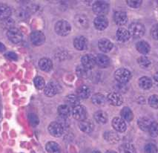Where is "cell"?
Returning a JSON list of instances; mask_svg holds the SVG:
<instances>
[{
    "label": "cell",
    "mask_w": 158,
    "mask_h": 153,
    "mask_svg": "<svg viewBox=\"0 0 158 153\" xmlns=\"http://www.w3.org/2000/svg\"><path fill=\"white\" fill-rule=\"evenodd\" d=\"M145 26L140 23H132L128 28L129 34L135 39L142 37L145 34Z\"/></svg>",
    "instance_id": "cell-1"
},
{
    "label": "cell",
    "mask_w": 158,
    "mask_h": 153,
    "mask_svg": "<svg viewBox=\"0 0 158 153\" xmlns=\"http://www.w3.org/2000/svg\"><path fill=\"white\" fill-rule=\"evenodd\" d=\"M115 80L120 84H126L131 80V74L128 69L121 68L117 69L114 73Z\"/></svg>",
    "instance_id": "cell-2"
},
{
    "label": "cell",
    "mask_w": 158,
    "mask_h": 153,
    "mask_svg": "<svg viewBox=\"0 0 158 153\" xmlns=\"http://www.w3.org/2000/svg\"><path fill=\"white\" fill-rule=\"evenodd\" d=\"M54 29L58 35L65 36L70 34L71 31V26L69 23H68L65 20H60L55 25Z\"/></svg>",
    "instance_id": "cell-3"
},
{
    "label": "cell",
    "mask_w": 158,
    "mask_h": 153,
    "mask_svg": "<svg viewBox=\"0 0 158 153\" xmlns=\"http://www.w3.org/2000/svg\"><path fill=\"white\" fill-rule=\"evenodd\" d=\"M93 11L99 16H104L109 11V5L103 1H97L93 5Z\"/></svg>",
    "instance_id": "cell-4"
},
{
    "label": "cell",
    "mask_w": 158,
    "mask_h": 153,
    "mask_svg": "<svg viewBox=\"0 0 158 153\" xmlns=\"http://www.w3.org/2000/svg\"><path fill=\"white\" fill-rule=\"evenodd\" d=\"M48 131L50 134L54 137H60L64 132V128L60 123L52 122L48 126Z\"/></svg>",
    "instance_id": "cell-5"
},
{
    "label": "cell",
    "mask_w": 158,
    "mask_h": 153,
    "mask_svg": "<svg viewBox=\"0 0 158 153\" xmlns=\"http://www.w3.org/2000/svg\"><path fill=\"white\" fill-rule=\"evenodd\" d=\"M81 62L82 67H84L87 70H90L93 69L94 66L96 65V57L92 54H85L84 56H82Z\"/></svg>",
    "instance_id": "cell-6"
},
{
    "label": "cell",
    "mask_w": 158,
    "mask_h": 153,
    "mask_svg": "<svg viewBox=\"0 0 158 153\" xmlns=\"http://www.w3.org/2000/svg\"><path fill=\"white\" fill-rule=\"evenodd\" d=\"M7 36L10 41L16 44L19 43L23 40V34H22L21 31L15 28L9 29L7 32Z\"/></svg>",
    "instance_id": "cell-7"
},
{
    "label": "cell",
    "mask_w": 158,
    "mask_h": 153,
    "mask_svg": "<svg viewBox=\"0 0 158 153\" xmlns=\"http://www.w3.org/2000/svg\"><path fill=\"white\" fill-rule=\"evenodd\" d=\"M87 112H86L85 108L81 105L74 106L72 110V115L73 118L78 120V121H83L85 119Z\"/></svg>",
    "instance_id": "cell-8"
},
{
    "label": "cell",
    "mask_w": 158,
    "mask_h": 153,
    "mask_svg": "<svg viewBox=\"0 0 158 153\" xmlns=\"http://www.w3.org/2000/svg\"><path fill=\"white\" fill-rule=\"evenodd\" d=\"M31 41L33 45L36 46L41 45L45 41V36L41 31H34L31 34Z\"/></svg>",
    "instance_id": "cell-9"
},
{
    "label": "cell",
    "mask_w": 158,
    "mask_h": 153,
    "mask_svg": "<svg viewBox=\"0 0 158 153\" xmlns=\"http://www.w3.org/2000/svg\"><path fill=\"white\" fill-rule=\"evenodd\" d=\"M107 100L110 104L116 106H120L123 103V99L122 95L120 94L117 93V92H111V93L108 94Z\"/></svg>",
    "instance_id": "cell-10"
},
{
    "label": "cell",
    "mask_w": 158,
    "mask_h": 153,
    "mask_svg": "<svg viewBox=\"0 0 158 153\" xmlns=\"http://www.w3.org/2000/svg\"><path fill=\"white\" fill-rule=\"evenodd\" d=\"M74 23L79 28L85 29L89 27V21L88 17L84 14H78L74 17Z\"/></svg>",
    "instance_id": "cell-11"
},
{
    "label": "cell",
    "mask_w": 158,
    "mask_h": 153,
    "mask_svg": "<svg viewBox=\"0 0 158 153\" xmlns=\"http://www.w3.org/2000/svg\"><path fill=\"white\" fill-rule=\"evenodd\" d=\"M44 91H45V95L48 97H54L60 91V87H59V85L56 84V83L50 82L45 86Z\"/></svg>",
    "instance_id": "cell-12"
},
{
    "label": "cell",
    "mask_w": 158,
    "mask_h": 153,
    "mask_svg": "<svg viewBox=\"0 0 158 153\" xmlns=\"http://www.w3.org/2000/svg\"><path fill=\"white\" fill-rule=\"evenodd\" d=\"M112 126L118 132H124L126 130V123L122 117H114L112 120Z\"/></svg>",
    "instance_id": "cell-13"
},
{
    "label": "cell",
    "mask_w": 158,
    "mask_h": 153,
    "mask_svg": "<svg viewBox=\"0 0 158 153\" xmlns=\"http://www.w3.org/2000/svg\"><path fill=\"white\" fill-rule=\"evenodd\" d=\"M98 47L101 51L108 53L111 51L112 49H113V43L108 39L102 38L99 40Z\"/></svg>",
    "instance_id": "cell-14"
},
{
    "label": "cell",
    "mask_w": 158,
    "mask_h": 153,
    "mask_svg": "<svg viewBox=\"0 0 158 153\" xmlns=\"http://www.w3.org/2000/svg\"><path fill=\"white\" fill-rule=\"evenodd\" d=\"M94 25L97 30L103 31L108 27V21L105 16H97L94 21Z\"/></svg>",
    "instance_id": "cell-15"
},
{
    "label": "cell",
    "mask_w": 158,
    "mask_h": 153,
    "mask_svg": "<svg viewBox=\"0 0 158 153\" xmlns=\"http://www.w3.org/2000/svg\"><path fill=\"white\" fill-rule=\"evenodd\" d=\"M73 45H74L75 49L79 51H83L86 49L88 46L87 39L84 36H78L73 40Z\"/></svg>",
    "instance_id": "cell-16"
},
{
    "label": "cell",
    "mask_w": 158,
    "mask_h": 153,
    "mask_svg": "<svg viewBox=\"0 0 158 153\" xmlns=\"http://www.w3.org/2000/svg\"><path fill=\"white\" fill-rule=\"evenodd\" d=\"M79 127H80V130L82 132H85V133H91L94 130V126L92 121L85 119L83 121H80V124H79Z\"/></svg>",
    "instance_id": "cell-17"
},
{
    "label": "cell",
    "mask_w": 158,
    "mask_h": 153,
    "mask_svg": "<svg viewBox=\"0 0 158 153\" xmlns=\"http://www.w3.org/2000/svg\"><path fill=\"white\" fill-rule=\"evenodd\" d=\"M114 19L117 25H123L128 22L127 14L123 11H117L114 13Z\"/></svg>",
    "instance_id": "cell-18"
},
{
    "label": "cell",
    "mask_w": 158,
    "mask_h": 153,
    "mask_svg": "<svg viewBox=\"0 0 158 153\" xmlns=\"http://www.w3.org/2000/svg\"><path fill=\"white\" fill-rule=\"evenodd\" d=\"M11 15V9L8 5L0 3V19L5 20L10 18Z\"/></svg>",
    "instance_id": "cell-19"
},
{
    "label": "cell",
    "mask_w": 158,
    "mask_h": 153,
    "mask_svg": "<svg viewBox=\"0 0 158 153\" xmlns=\"http://www.w3.org/2000/svg\"><path fill=\"white\" fill-rule=\"evenodd\" d=\"M116 36H117V40L120 42H126L128 41L130 39V36L131 35L129 34V31L126 30V28H119L118 30L117 31V33H116Z\"/></svg>",
    "instance_id": "cell-20"
},
{
    "label": "cell",
    "mask_w": 158,
    "mask_h": 153,
    "mask_svg": "<svg viewBox=\"0 0 158 153\" xmlns=\"http://www.w3.org/2000/svg\"><path fill=\"white\" fill-rule=\"evenodd\" d=\"M96 64L100 68H106L109 66L110 60L106 55L100 54L96 57Z\"/></svg>",
    "instance_id": "cell-21"
},
{
    "label": "cell",
    "mask_w": 158,
    "mask_h": 153,
    "mask_svg": "<svg viewBox=\"0 0 158 153\" xmlns=\"http://www.w3.org/2000/svg\"><path fill=\"white\" fill-rule=\"evenodd\" d=\"M152 123V121H151V119L147 117H140L138 120V121H137V124H138L139 128L143 131H148Z\"/></svg>",
    "instance_id": "cell-22"
},
{
    "label": "cell",
    "mask_w": 158,
    "mask_h": 153,
    "mask_svg": "<svg viewBox=\"0 0 158 153\" xmlns=\"http://www.w3.org/2000/svg\"><path fill=\"white\" fill-rule=\"evenodd\" d=\"M39 66L44 71H50L53 67L52 61L48 58H43L39 62Z\"/></svg>",
    "instance_id": "cell-23"
},
{
    "label": "cell",
    "mask_w": 158,
    "mask_h": 153,
    "mask_svg": "<svg viewBox=\"0 0 158 153\" xmlns=\"http://www.w3.org/2000/svg\"><path fill=\"white\" fill-rule=\"evenodd\" d=\"M136 49L139 51L140 54H147L149 53L150 51V45L147 42L145 41H139L137 42L136 44Z\"/></svg>",
    "instance_id": "cell-24"
},
{
    "label": "cell",
    "mask_w": 158,
    "mask_h": 153,
    "mask_svg": "<svg viewBox=\"0 0 158 153\" xmlns=\"http://www.w3.org/2000/svg\"><path fill=\"white\" fill-rule=\"evenodd\" d=\"M91 100H92L93 104L96 105V106H102L106 104V98L105 97V96L103 95H102V94L97 93L92 96Z\"/></svg>",
    "instance_id": "cell-25"
},
{
    "label": "cell",
    "mask_w": 158,
    "mask_h": 153,
    "mask_svg": "<svg viewBox=\"0 0 158 153\" xmlns=\"http://www.w3.org/2000/svg\"><path fill=\"white\" fill-rule=\"evenodd\" d=\"M138 83L139 87L142 88V89L148 90L152 88V80L148 77H143L139 79Z\"/></svg>",
    "instance_id": "cell-26"
},
{
    "label": "cell",
    "mask_w": 158,
    "mask_h": 153,
    "mask_svg": "<svg viewBox=\"0 0 158 153\" xmlns=\"http://www.w3.org/2000/svg\"><path fill=\"white\" fill-rule=\"evenodd\" d=\"M91 95V90L87 86H82L77 89V96L79 98L87 99Z\"/></svg>",
    "instance_id": "cell-27"
},
{
    "label": "cell",
    "mask_w": 158,
    "mask_h": 153,
    "mask_svg": "<svg viewBox=\"0 0 158 153\" xmlns=\"http://www.w3.org/2000/svg\"><path fill=\"white\" fill-rule=\"evenodd\" d=\"M120 115L122 118L123 119L124 121H128V122L131 121L134 118L133 112L131 111V108L128 107H124L123 108V109L121 110Z\"/></svg>",
    "instance_id": "cell-28"
},
{
    "label": "cell",
    "mask_w": 158,
    "mask_h": 153,
    "mask_svg": "<svg viewBox=\"0 0 158 153\" xmlns=\"http://www.w3.org/2000/svg\"><path fill=\"white\" fill-rule=\"evenodd\" d=\"M95 121L97 123L104 124L108 121V115L106 112L103 111H97L94 115Z\"/></svg>",
    "instance_id": "cell-29"
},
{
    "label": "cell",
    "mask_w": 158,
    "mask_h": 153,
    "mask_svg": "<svg viewBox=\"0 0 158 153\" xmlns=\"http://www.w3.org/2000/svg\"><path fill=\"white\" fill-rule=\"evenodd\" d=\"M58 114L60 117L65 118L71 115V108L68 105H60L57 108Z\"/></svg>",
    "instance_id": "cell-30"
},
{
    "label": "cell",
    "mask_w": 158,
    "mask_h": 153,
    "mask_svg": "<svg viewBox=\"0 0 158 153\" xmlns=\"http://www.w3.org/2000/svg\"><path fill=\"white\" fill-rule=\"evenodd\" d=\"M45 149L48 153H60V147L58 143L54 141H50L45 146Z\"/></svg>",
    "instance_id": "cell-31"
},
{
    "label": "cell",
    "mask_w": 158,
    "mask_h": 153,
    "mask_svg": "<svg viewBox=\"0 0 158 153\" xmlns=\"http://www.w3.org/2000/svg\"><path fill=\"white\" fill-rule=\"evenodd\" d=\"M120 150L121 153H136L135 147L129 143H126L121 145Z\"/></svg>",
    "instance_id": "cell-32"
},
{
    "label": "cell",
    "mask_w": 158,
    "mask_h": 153,
    "mask_svg": "<svg viewBox=\"0 0 158 153\" xmlns=\"http://www.w3.org/2000/svg\"><path fill=\"white\" fill-rule=\"evenodd\" d=\"M104 138L108 142L111 143H117L120 140V137L117 133L114 132H107L104 134Z\"/></svg>",
    "instance_id": "cell-33"
},
{
    "label": "cell",
    "mask_w": 158,
    "mask_h": 153,
    "mask_svg": "<svg viewBox=\"0 0 158 153\" xmlns=\"http://www.w3.org/2000/svg\"><path fill=\"white\" fill-rule=\"evenodd\" d=\"M65 101L68 104L73 106V107L80 105V98L78 96L75 95H68L65 98Z\"/></svg>",
    "instance_id": "cell-34"
},
{
    "label": "cell",
    "mask_w": 158,
    "mask_h": 153,
    "mask_svg": "<svg viewBox=\"0 0 158 153\" xmlns=\"http://www.w3.org/2000/svg\"><path fill=\"white\" fill-rule=\"evenodd\" d=\"M137 62H138L139 66L143 68V69H148L151 66L150 60L145 56L140 57L137 59Z\"/></svg>",
    "instance_id": "cell-35"
},
{
    "label": "cell",
    "mask_w": 158,
    "mask_h": 153,
    "mask_svg": "<svg viewBox=\"0 0 158 153\" xmlns=\"http://www.w3.org/2000/svg\"><path fill=\"white\" fill-rule=\"evenodd\" d=\"M149 132L150 135L153 138H156L158 136V123L157 122H152V124L149 127Z\"/></svg>",
    "instance_id": "cell-36"
},
{
    "label": "cell",
    "mask_w": 158,
    "mask_h": 153,
    "mask_svg": "<svg viewBox=\"0 0 158 153\" xmlns=\"http://www.w3.org/2000/svg\"><path fill=\"white\" fill-rule=\"evenodd\" d=\"M148 104L151 107L157 109L158 108V95H154L150 96L148 98Z\"/></svg>",
    "instance_id": "cell-37"
},
{
    "label": "cell",
    "mask_w": 158,
    "mask_h": 153,
    "mask_svg": "<svg viewBox=\"0 0 158 153\" xmlns=\"http://www.w3.org/2000/svg\"><path fill=\"white\" fill-rule=\"evenodd\" d=\"M144 151L145 153H157L158 149L155 144L150 143L145 146Z\"/></svg>",
    "instance_id": "cell-38"
},
{
    "label": "cell",
    "mask_w": 158,
    "mask_h": 153,
    "mask_svg": "<svg viewBox=\"0 0 158 153\" xmlns=\"http://www.w3.org/2000/svg\"><path fill=\"white\" fill-rule=\"evenodd\" d=\"M34 84L35 86L38 88V89H43V88H45V80L43 77H36L34 79Z\"/></svg>",
    "instance_id": "cell-39"
},
{
    "label": "cell",
    "mask_w": 158,
    "mask_h": 153,
    "mask_svg": "<svg viewBox=\"0 0 158 153\" xmlns=\"http://www.w3.org/2000/svg\"><path fill=\"white\" fill-rule=\"evenodd\" d=\"M16 15L19 19L24 20L26 19L28 17V13L25 9H19V10L16 11Z\"/></svg>",
    "instance_id": "cell-40"
},
{
    "label": "cell",
    "mask_w": 158,
    "mask_h": 153,
    "mask_svg": "<svg viewBox=\"0 0 158 153\" xmlns=\"http://www.w3.org/2000/svg\"><path fill=\"white\" fill-rule=\"evenodd\" d=\"M28 119L29 121H30V123L33 126H37L39 122H40L38 117L35 114H30L28 115Z\"/></svg>",
    "instance_id": "cell-41"
},
{
    "label": "cell",
    "mask_w": 158,
    "mask_h": 153,
    "mask_svg": "<svg viewBox=\"0 0 158 153\" xmlns=\"http://www.w3.org/2000/svg\"><path fill=\"white\" fill-rule=\"evenodd\" d=\"M128 6L131 7L133 8H139L141 4H142V1H137V0H135V1H133V0H128V1H126Z\"/></svg>",
    "instance_id": "cell-42"
},
{
    "label": "cell",
    "mask_w": 158,
    "mask_h": 153,
    "mask_svg": "<svg viewBox=\"0 0 158 153\" xmlns=\"http://www.w3.org/2000/svg\"><path fill=\"white\" fill-rule=\"evenodd\" d=\"M151 35L154 40H158V24L154 25L151 29Z\"/></svg>",
    "instance_id": "cell-43"
},
{
    "label": "cell",
    "mask_w": 158,
    "mask_h": 153,
    "mask_svg": "<svg viewBox=\"0 0 158 153\" xmlns=\"http://www.w3.org/2000/svg\"><path fill=\"white\" fill-rule=\"evenodd\" d=\"M5 57L10 60H17L18 57L14 52H8L5 54Z\"/></svg>",
    "instance_id": "cell-44"
},
{
    "label": "cell",
    "mask_w": 158,
    "mask_h": 153,
    "mask_svg": "<svg viewBox=\"0 0 158 153\" xmlns=\"http://www.w3.org/2000/svg\"><path fill=\"white\" fill-rule=\"evenodd\" d=\"M154 81L155 83V84L158 86V71L154 74Z\"/></svg>",
    "instance_id": "cell-45"
},
{
    "label": "cell",
    "mask_w": 158,
    "mask_h": 153,
    "mask_svg": "<svg viewBox=\"0 0 158 153\" xmlns=\"http://www.w3.org/2000/svg\"><path fill=\"white\" fill-rule=\"evenodd\" d=\"M5 46L4 45V44H2V42H0V52H4L5 51Z\"/></svg>",
    "instance_id": "cell-46"
},
{
    "label": "cell",
    "mask_w": 158,
    "mask_h": 153,
    "mask_svg": "<svg viewBox=\"0 0 158 153\" xmlns=\"http://www.w3.org/2000/svg\"><path fill=\"white\" fill-rule=\"evenodd\" d=\"M106 153H117V152H115V151H114V150H108L106 152Z\"/></svg>",
    "instance_id": "cell-47"
},
{
    "label": "cell",
    "mask_w": 158,
    "mask_h": 153,
    "mask_svg": "<svg viewBox=\"0 0 158 153\" xmlns=\"http://www.w3.org/2000/svg\"><path fill=\"white\" fill-rule=\"evenodd\" d=\"M94 153H101V152H99V151H95V152H94Z\"/></svg>",
    "instance_id": "cell-48"
},
{
    "label": "cell",
    "mask_w": 158,
    "mask_h": 153,
    "mask_svg": "<svg viewBox=\"0 0 158 153\" xmlns=\"http://www.w3.org/2000/svg\"><path fill=\"white\" fill-rule=\"evenodd\" d=\"M1 121H2V115L0 114V122H1Z\"/></svg>",
    "instance_id": "cell-49"
}]
</instances>
